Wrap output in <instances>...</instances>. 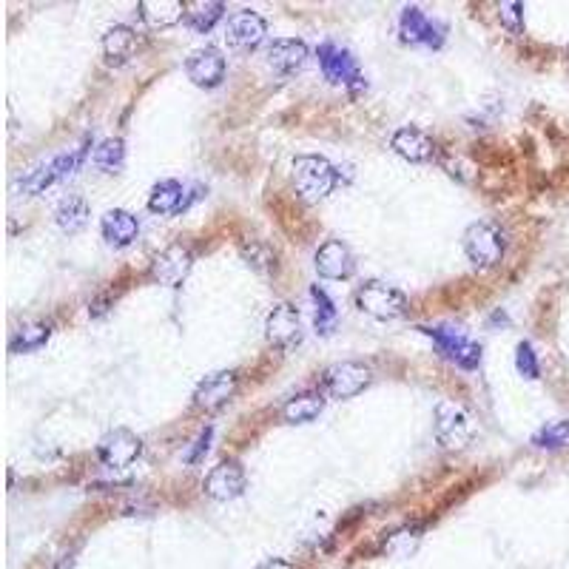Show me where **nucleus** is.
<instances>
[{
  "instance_id": "1",
  "label": "nucleus",
  "mask_w": 569,
  "mask_h": 569,
  "mask_svg": "<svg viewBox=\"0 0 569 569\" xmlns=\"http://www.w3.org/2000/svg\"><path fill=\"white\" fill-rule=\"evenodd\" d=\"M339 183V171L322 154H299L294 160L296 194L305 202H319Z\"/></svg>"
},
{
  "instance_id": "2",
  "label": "nucleus",
  "mask_w": 569,
  "mask_h": 569,
  "mask_svg": "<svg viewBox=\"0 0 569 569\" xmlns=\"http://www.w3.org/2000/svg\"><path fill=\"white\" fill-rule=\"evenodd\" d=\"M89 146H92V137H86V140H83V146H77L74 151L57 154L55 160H49V163H43V166L32 168V171L20 180V191H23V194H29V197H37V194H43L46 188H52L55 183L69 180L74 171L86 163V157H89Z\"/></svg>"
},
{
  "instance_id": "3",
  "label": "nucleus",
  "mask_w": 569,
  "mask_h": 569,
  "mask_svg": "<svg viewBox=\"0 0 569 569\" xmlns=\"http://www.w3.org/2000/svg\"><path fill=\"white\" fill-rule=\"evenodd\" d=\"M316 60H319V69L325 74V80L333 83V86H342L348 92H362L368 86L365 74L359 69L356 57L350 49L339 46V43H322L316 49Z\"/></svg>"
},
{
  "instance_id": "4",
  "label": "nucleus",
  "mask_w": 569,
  "mask_h": 569,
  "mask_svg": "<svg viewBox=\"0 0 569 569\" xmlns=\"http://www.w3.org/2000/svg\"><path fill=\"white\" fill-rule=\"evenodd\" d=\"M433 427H436V439L444 450H464L473 436H476V427H473V416L453 399H441L433 410Z\"/></svg>"
},
{
  "instance_id": "5",
  "label": "nucleus",
  "mask_w": 569,
  "mask_h": 569,
  "mask_svg": "<svg viewBox=\"0 0 569 569\" xmlns=\"http://www.w3.org/2000/svg\"><path fill=\"white\" fill-rule=\"evenodd\" d=\"M356 305H359V311L379 319V322H393V319H402L407 313V296L387 282L370 279L365 285H359Z\"/></svg>"
},
{
  "instance_id": "6",
  "label": "nucleus",
  "mask_w": 569,
  "mask_h": 569,
  "mask_svg": "<svg viewBox=\"0 0 569 569\" xmlns=\"http://www.w3.org/2000/svg\"><path fill=\"white\" fill-rule=\"evenodd\" d=\"M504 248H507L504 234H501V228L493 225V222H473V225L464 231V254H467V259H470L476 268H484V271H487V268H496L498 262L504 259Z\"/></svg>"
},
{
  "instance_id": "7",
  "label": "nucleus",
  "mask_w": 569,
  "mask_h": 569,
  "mask_svg": "<svg viewBox=\"0 0 569 569\" xmlns=\"http://www.w3.org/2000/svg\"><path fill=\"white\" fill-rule=\"evenodd\" d=\"M424 336L433 339V345L439 348L444 359H450L461 370H476L481 365V345L473 342L470 336H464L459 328L450 325H436V328H419Z\"/></svg>"
},
{
  "instance_id": "8",
  "label": "nucleus",
  "mask_w": 569,
  "mask_h": 569,
  "mask_svg": "<svg viewBox=\"0 0 569 569\" xmlns=\"http://www.w3.org/2000/svg\"><path fill=\"white\" fill-rule=\"evenodd\" d=\"M399 35L410 46H424V49H441L447 29L439 20L427 18L419 6H404L399 15Z\"/></svg>"
},
{
  "instance_id": "9",
  "label": "nucleus",
  "mask_w": 569,
  "mask_h": 569,
  "mask_svg": "<svg viewBox=\"0 0 569 569\" xmlns=\"http://www.w3.org/2000/svg\"><path fill=\"white\" fill-rule=\"evenodd\" d=\"M143 453V439L137 433H131L126 427H117L106 433L97 444V459L109 470H126Z\"/></svg>"
},
{
  "instance_id": "10",
  "label": "nucleus",
  "mask_w": 569,
  "mask_h": 569,
  "mask_svg": "<svg viewBox=\"0 0 569 569\" xmlns=\"http://www.w3.org/2000/svg\"><path fill=\"white\" fill-rule=\"evenodd\" d=\"M265 336L279 350H291L302 342V316L291 302H276L265 316Z\"/></svg>"
},
{
  "instance_id": "11",
  "label": "nucleus",
  "mask_w": 569,
  "mask_h": 569,
  "mask_svg": "<svg viewBox=\"0 0 569 569\" xmlns=\"http://www.w3.org/2000/svg\"><path fill=\"white\" fill-rule=\"evenodd\" d=\"M191 268H194L191 248L174 242V245H168V248H163L154 257V262H151V279L160 282V285H166V288H180L185 279H188V274H191Z\"/></svg>"
},
{
  "instance_id": "12",
  "label": "nucleus",
  "mask_w": 569,
  "mask_h": 569,
  "mask_svg": "<svg viewBox=\"0 0 569 569\" xmlns=\"http://www.w3.org/2000/svg\"><path fill=\"white\" fill-rule=\"evenodd\" d=\"M245 470L237 459H225L220 461L205 481H202V493L211 498V501H234L245 493Z\"/></svg>"
},
{
  "instance_id": "13",
  "label": "nucleus",
  "mask_w": 569,
  "mask_h": 569,
  "mask_svg": "<svg viewBox=\"0 0 569 569\" xmlns=\"http://www.w3.org/2000/svg\"><path fill=\"white\" fill-rule=\"evenodd\" d=\"M322 385L333 399H353L370 385V368L362 362H336L325 370Z\"/></svg>"
},
{
  "instance_id": "14",
  "label": "nucleus",
  "mask_w": 569,
  "mask_h": 569,
  "mask_svg": "<svg viewBox=\"0 0 569 569\" xmlns=\"http://www.w3.org/2000/svg\"><path fill=\"white\" fill-rule=\"evenodd\" d=\"M239 387L237 370H217L211 376H205L197 390H194V407H200L205 413H217L225 404L234 399Z\"/></svg>"
},
{
  "instance_id": "15",
  "label": "nucleus",
  "mask_w": 569,
  "mask_h": 569,
  "mask_svg": "<svg viewBox=\"0 0 569 569\" xmlns=\"http://www.w3.org/2000/svg\"><path fill=\"white\" fill-rule=\"evenodd\" d=\"M268 35V23L262 15L251 12V9H242V12H234L228 23H225V40L231 49H239V52H251L257 49L259 43Z\"/></svg>"
},
{
  "instance_id": "16",
  "label": "nucleus",
  "mask_w": 569,
  "mask_h": 569,
  "mask_svg": "<svg viewBox=\"0 0 569 569\" xmlns=\"http://www.w3.org/2000/svg\"><path fill=\"white\" fill-rule=\"evenodd\" d=\"M185 74L200 89H217L225 80V57L217 46H202L185 60Z\"/></svg>"
},
{
  "instance_id": "17",
  "label": "nucleus",
  "mask_w": 569,
  "mask_h": 569,
  "mask_svg": "<svg viewBox=\"0 0 569 569\" xmlns=\"http://www.w3.org/2000/svg\"><path fill=\"white\" fill-rule=\"evenodd\" d=\"M313 268L322 279H350L356 271V259L350 254V248L342 239H328L316 248L313 257Z\"/></svg>"
},
{
  "instance_id": "18",
  "label": "nucleus",
  "mask_w": 569,
  "mask_h": 569,
  "mask_svg": "<svg viewBox=\"0 0 569 569\" xmlns=\"http://www.w3.org/2000/svg\"><path fill=\"white\" fill-rule=\"evenodd\" d=\"M100 234L103 239L109 242L111 248H129L137 242L140 237V220L126 211V208H111L103 214V220H100Z\"/></svg>"
},
{
  "instance_id": "19",
  "label": "nucleus",
  "mask_w": 569,
  "mask_h": 569,
  "mask_svg": "<svg viewBox=\"0 0 569 569\" xmlns=\"http://www.w3.org/2000/svg\"><path fill=\"white\" fill-rule=\"evenodd\" d=\"M265 60L276 74H294L305 66L308 46L302 40H294V37H276L265 49Z\"/></svg>"
},
{
  "instance_id": "20",
  "label": "nucleus",
  "mask_w": 569,
  "mask_h": 569,
  "mask_svg": "<svg viewBox=\"0 0 569 569\" xmlns=\"http://www.w3.org/2000/svg\"><path fill=\"white\" fill-rule=\"evenodd\" d=\"M390 148L407 163H430L436 157V143L422 129L404 126L390 137Z\"/></svg>"
},
{
  "instance_id": "21",
  "label": "nucleus",
  "mask_w": 569,
  "mask_h": 569,
  "mask_svg": "<svg viewBox=\"0 0 569 569\" xmlns=\"http://www.w3.org/2000/svg\"><path fill=\"white\" fill-rule=\"evenodd\" d=\"M134 52H137V35H134L131 26L117 23V26L106 29V35H103V57H106L109 66H123V63H129L131 57H134Z\"/></svg>"
},
{
  "instance_id": "22",
  "label": "nucleus",
  "mask_w": 569,
  "mask_h": 569,
  "mask_svg": "<svg viewBox=\"0 0 569 569\" xmlns=\"http://www.w3.org/2000/svg\"><path fill=\"white\" fill-rule=\"evenodd\" d=\"M137 12L148 29H168V26L185 20V3L180 0H140Z\"/></svg>"
},
{
  "instance_id": "23",
  "label": "nucleus",
  "mask_w": 569,
  "mask_h": 569,
  "mask_svg": "<svg viewBox=\"0 0 569 569\" xmlns=\"http://www.w3.org/2000/svg\"><path fill=\"white\" fill-rule=\"evenodd\" d=\"M183 202V183H177V180H160V183L151 188V194H148V211H151V214H160V217L183 214Z\"/></svg>"
},
{
  "instance_id": "24",
  "label": "nucleus",
  "mask_w": 569,
  "mask_h": 569,
  "mask_svg": "<svg viewBox=\"0 0 569 569\" xmlns=\"http://www.w3.org/2000/svg\"><path fill=\"white\" fill-rule=\"evenodd\" d=\"M322 407H325L322 390H302V393H296L294 399L285 402L282 416H285V422L291 424H308L322 413Z\"/></svg>"
},
{
  "instance_id": "25",
  "label": "nucleus",
  "mask_w": 569,
  "mask_h": 569,
  "mask_svg": "<svg viewBox=\"0 0 569 569\" xmlns=\"http://www.w3.org/2000/svg\"><path fill=\"white\" fill-rule=\"evenodd\" d=\"M222 18H225V3H220V0L185 3V23H188L197 35H208Z\"/></svg>"
},
{
  "instance_id": "26",
  "label": "nucleus",
  "mask_w": 569,
  "mask_h": 569,
  "mask_svg": "<svg viewBox=\"0 0 569 569\" xmlns=\"http://www.w3.org/2000/svg\"><path fill=\"white\" fill-rule=\"evenodd\" d=\"M52 322H29V325H23L15 331V336L9 339V350L20 356V353H35L40 350L49 339H52Z\"/></svg>"
},
{
  "instance_id": "27",
  "label": "nucleus",
  "mask_w": 569,
  "mask_h": 569,
  "mask_svg": "<svg viewBox=\"0 0 569 569\" xmlns=\"http://www.w3.org/2000/svg\"><path fill=\"white\" fill-rule=\"evenodd\" d=\"M55 217L57 225H60V231L77 234V231L86 228V222L92 217V211H89V202L83 200V197H66V200L57 205Z\"/></svg>"
},
{
  "instance_id": "28",
  "label": "nucleus",
  "mask_w": 569,
  "mask_h": 569,
  "mask_svg": "<svg viewBox=\"0 0 569 569\" xmlns=\"http://www.w3.org/2000/svg\"><path fill=\"white\" fill-rule=\"evenodd\" d=\"M311 299H313V328L319 336H331L336 331V322H339V311L333 305V299L319 285L311 288Z\"/></svg>"
},
{
  "instance_id": "29",
  "label": "nucleus",
  "mask_w": 569,
  "mask_h": 569,
  "mask_svg": "<svg viewBox=\"0 0 569 569\" xmlns=\"http://www.w3.org/2000/svg\"><path fill=\"white\" fill-rule=\"evenodd\" d=\"M92 163L106 174H117L126 163V143L120 137H109V140L97 143L92 151Z\"/></svg>"
},
{
  "instance_id": "30",
  "label": "nucleus",
  "mask_w": 569,
  "mask_h": 569,
  "mask_svg": "<svg viewBox=\"0 0 569 569\" xmlns=\"http://www.w3.org/2000/svg\"><path fill=\"white\" fill-rule=\"evenodd\" d=\"M419 541H422V530L419 527H399L396 533H390L382 541V552L393 555V558H407V555L416 552Z\"/></svg>"
},
{
  "instance_id": "31",
  "label": "nucleus",
  "mask_w": 569,
  "mask_h": 569,
  "mask_svg": "<svg viewBox=\"0 0 569 569\" xmlns=\"http://www.w3.org/2000/svg\"><path fill=\"white\" fill-rule=\"evenodd\" d=\"M567 441H569V422H552L533 436L535 447H544V450H558V447H564Z\"/></svg>"
},
{
  "instance_id": "32",
  "label": "nucleus",
  "mask_w": 569,
  "mask_h": 569,
  "mask_svg": "<svg viewBox=\"0 0 569 569\" xmlns=\"http://www.w3.org/2000/svg\"><path fill=\"white\" fill-rule=\"evenodd\" d=\"M498 20H501V26H504L510 35H524V3H518V0L501 3V6H498Z\"/></svg>"
},
{
  "instance_id": "33",
  "label": "nucleus",
  "mask_w": 569,
  "mask_h": 569,
  "mask_svg": "<svg viewBox=\"0 0 569 569\" xmlns=\"http://www.w3.org/2000/svg\"><path fill=\"white\" fill-rule=\"evenodd\" d=\"M515 370L524 376V379H538L541 376V365H538V356L530 342H521L515 348Z\"/></svg>"
},
{
  "instance_id": "34",
  "label": "nucleus",
  "mask_w": 569,
  "mask_h": 569,
  "mask_svg": "<svg viewBox=\"0 0 569 569\" xmlns=\"http://www.w3.org/2000/svg\"><path fill=\"white\" fill-rule=\"evenodd\" d=\"M211 439H214V427H202L200 436L194 439V444H191V450L185 453V464H200L202 459H205V453L211 450Z\"/></svg>"
},
{
  "instance_id": "35",
  "label": "nucleus",
  "mask_w": 569,
  "mask_h": 569,
  "mask_svg": "<svg viewBox=\"0 0 569 569\" xmlns=\"http://www.w3.org/2000/svg\"><path fill=\"white\" fill-rule=\"evenodd\" d=\"M259 569H294V564L285 561V558H271V561H265Z\"/></svg>"
}]
</instances>
